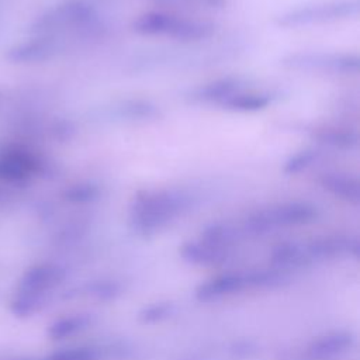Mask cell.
<instances>
[{"mask_svg": "<svg viewBox=\"0 0 360 360\" xmlns=\"http://www.w3.org/2000/svg\"><path fill=\"white\" fill-rule=\"evenodd\" d=\"M132 30L145 37H163L190 44L208 39L214 34V24L205 20L183 17L165 10L142 13L132 22Z\"/></svg>", "mask_w": 360, "mask_h": 360, "instance_id": "1", "label": "cell"}, {"mask_svg": "<svg viewBox=\"0 0 360 360\" xmlns=\"http://www.w3.org/2000/svg\"><path fill=\"white\" fill-rule=\"evenodd\" d=\"M191 204V195L177 188L139 191L131 205V218L138 229H156L181 214Z\"/></svg>", "mask_w": 360, "mask_h": 360, "instance_id": "2", "label": "cell"}, {"mask_svg": "<svg viewBox=\"0 0 360 360\" xmlns=\"http://www.w3.org/2000/svg\"><path fill=\"white\" fill-rule=\"evenodd\" d=\"M60 30H73L84 38H97L103 35L97 7L87 0H65L44 13L35 22V31L53 32Z\"/></svg>", "mask_w": 360, "mask_h": 360, "instance_id": "3", "label": "cell"}, {"mask_svg": "<svg viewBox=\"0 0 360 360\" xmlns=\"http://www.w3.org/2000/svg\"><path fill=\"white\" fill-rule=\"evenodd\" d=\"M360 11L359 0H325L291 7L276 17L281 28H301L356 17Z\"/></svg>", "mask_w": 360, "mask_h": 360, "instance_id": "4", "label": "cell"}, {"mask_svg": "<svg viewBox=\"0 0 360 360\" xmlns=\"http://www.w3.org/2000/svg\"><path fill=\"white\" fill-rule=\"evenodd\" d=\"M284 69L304 73L354 75L360 69V58L352 52L300 51L284 55L280 59Z\"/></svg>", "mask_w": 360, "mask_h": 360, "instance_id": "5", "label": "cell"}, {"mask_svg": "<svg viewBox=\"0 0 360 360\" xmlns=\"http://www.w3.org/2000/svg\"><path fill=\"white\" fill-rule=\"evenodd\" d=\"M315 217V208L307 202H284L253 214L248 225L255 231H266L274 226L305 224Z\"/></svg>", "mask_w": 360, "mask_h": 360, "instance_id": "6", "label": "cell"}, {"mask_svg": "<svg viewBox=\"0 0 360 360\" xmlns=\"http://www.w3.org/2000/svg\"><path fill=\"white\" fill-rule=\"evenodd\" d=\"M159 117V107L143 98H125L96 110V120L101 122H142Z\"/></svg>", "mask_w": 360, "mask_h": 360, "instance_id": "7", "label": "cell"}, {"mask_svg": "<svg viewBox=\"0 0 360 360\" xmlns=\"http://www.w3.org/2000/svg\"><path fill=\"white\" fill-rule=\"evenodd\" d=\"M246 87L245 80L238 76H226L200 84L190 93V100L204 105H222L231 96Z\"/></svg>", "mask_w": 360, "mask_h": 360, "instance_id": "8", "label": "cell"}, {"mask_svg": "<svg viewBox=\"0 0 360 360\" xmlns=\"http://www.w3.org/2000/svg\"><path fill=\"white\" fill-rule=\"evenodd\" d=\"M305 131L322 146L340 150H352L359 145L357 134L349 128L336 125H314Z\"/></svg>", "mask_w": 360, "mask_h": 360, "instance_id": "9", "label": "cell"}, {"mask_svg": "<svg viewBox=\"0 0 360 360\" xmlns=\"http://www.w3.org/2000/svg\"><path fill=\"white\" fill-rule=\"evenodd\" d=\"M319 183L328 193L338 198L352 204H357L360 201V183L349 173L326 172L319 177Z\"/></svg>", "mask_w": 360, "mask_h": 360, "instance_id": "10", "label": "cell"}, {"mask_svg": "<svg viewBox=\"0 0 360 360\" xmlns=\"http://www.w3.org/2000/svg\"><path fill=\"white\" fill-rule=\"evenodd\" d=\"M271 100L273 96L269 91L246 90V87H243L231 96L221 108L233 112H256L267 108L271 104Z\"/></svg>", "mask_w": 360, "mask_h": 360, "instance_id": "11", "label": "cell"}, {"mask_svg": "<svg viewBox=\"0 0 360 360\" xmlns=\"http://www.w3.org/2000/svg\"><path fill=\"white\" fill-rule=\"evenodd\" d=\"M58 280H59V270L56 267L48 266V264L35 266L24 273L18 285V291L42 295Z\"/></svg>", "mask_w": 360, "mask_h": 360, "instance_id": "12", "label": "cell"}, {"mask_svg": "<svg viewBox=\"0 0 360 360\" xmlns=\"http://www.w3.org/2000/svg\"><path fill=\"white\" fill-rule=\"evenodd\" d=\"M37 170V162L27 153L11 152L0 158V177L20 181Z\"/></svg>", "mask_w": 360, "mask_h": 360, "instance_id": "13", "label": "cell"}, {"mask_svg": "<svg viewBox=\"0 0 360 360\" xmlns=\"http://www.w3.org/2000/svg\"><path fill=\"white\" fill-rule=\"evenodd\" d=\"M56 52V44L51 38L34 39L20 44L10 52V59L17 62H38L51 58Z\"/></svg>", "mask_w": 360, "mask_h": 360, "instance_id": "14", "label": "cell"}, {"mask_svg": "<svg viewBox=\"0 0 360 360\" xmlns=\"http://www.w3.org/2000/svg\"><path fill=\"white\" fill-rule=\"evenodd\" d=\"M321 155L322 152L318 148H312V146L302 148L295 153H291L284 160L281 170L285 176H297L308 170L309 167H312L321 159Z\"/></svg>", "mask_w": 360, "mask_h": 360, "instance_id": "15", "label": "cell"}, {"mask_svg": "<svg viewBox=\"0 0 360 360\" xmlns=\"http://www.w3.org/2000/svg\"><path fill=\"white\" fill-rule=\"evenodd\" d=\"M41 301H42V295H39V294L17 291V294L11 300L10 308L13 311V314H15L18 316H27L39 308Z\"/></svg>", "mask_w": 360, "mask_h": 360, "instance_id": "16", "label": "cell"}, {"mask_svg": "<svg viewBox=\"0 0 360 360\" xmlns=\"http://www.w3.org/2000/svg\"><path fill=\"white\" fill-rule=\"evenodd\" d=\"M98 194H100V188L97 184L80 183L68 188L65 193V197L72 202H87L97 198Z\"/></svg>", "mask_w": 360, "mask_h": 360, "instance_id": "17", "label": "cell"}, {"mask_svg": "<svg viewBox=\"0 0 360 360\" xmlns=\"http://www.w3.org/2000/svg\"><path fill=\"white\" fill-rule=\"evenodd\" d=\"M158 4L163 6H181V7H191V6H205V7H215L221 4V0H155Z\"/></svg>", "mask_w": 360, "mask_h": 360, "instance_id": "18", "label": "cell"}]
</instances>
